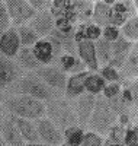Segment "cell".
Instances as JSON below:
<instances>
[{
  "label": "cell",
  "instance_id": "obj_20",
  "mask_svg": "<svg viewBox=\"0 0 138 146\" xmlns=\"http://www.w3.org/2000/svg\"><path fill=\"white\" fill-rule=\"evenodd\" d=\"M122 69H124V75L127 78H132L135 80L137 78V73H138V56H137V44L134 42L131 51L128 53L127 58L122 64Z\"/></svg>",
  "mask_w": 138,
  "mask_h": 146
},
{
  "label": "cell",
  "instance_id": "obj_30",
  "mask_svg": "<svg viewBox=\"0 0 138 146\" xmlns=\"http://www.w3.org/2000/svg\"><path fill=\"white\" fill-rule=\"evenodd\" d=\"M108 133H109L110 143H122V145H124L125 129H124L121 124H115V126H112V127H110V130H109Z\"/></svg>",
  "mask_w": 138,
  "mask_h": 146
},
{
  "label": "cell",
  "instance_id": "obj_5",
  "mask_svg": "<svg viewBox=\"0 0 138 146\" xmlns=\"http://www.w3.org/2000/svg\"><path fill=\"white\" fill-rule=\"evenodd\" d=\"M5 6L13 25H26V22L34 19L36 15V12L31 7L28 0H7L5 2Z\"/></svg>",
  "mask_w": 138,
  "mask_h": 146
},
{
  "label": "cell",
  "instance_id": "obj_25",
  "mask_svg": "<svg viewBox=\"0 0 138 146\" xmlns=\"http://www.w3.org/2000/svg\"><path fill=\"white\" fill-rule=\"evenodd\" d=\"M83 136H84V131H83V127H80V126H73V127H68L67 130H64V140H66V143H68L71 146H80Z\"/></svg>",
  "mask_w": 138,
  "mask_h": 146
},
{
  "label": "cell",
  "instance_id": "obj_19",
  "mask_svg": "<svg viewBox=\"0 0 138 146\" xmlns=\"http://www.w3.org/2000/svg\"><path fill=\"white\" fill-rule=\"evenodd\" d=\"M106 82L102 79L100 75H97V73H87V76L84 79V92L96 96L103 91Z\"/></svg>",
  "mask_w": 138,
  "mask_h": 146
},
{
  "label": "cell",
  "instance_id": "obj_22",
  "mask_svg": "<svg viewBox=\"0 0 138 146\" xmlns=\"http://www.w3.org/2000/svg\"><path fill=\"white\" fill-rule=\"evenodd\" d=\"M95 53L97 58V64L108 66L110 62V42L105 41L103 38H99L95 44Z\"/></svg>",
  "mask_w": 138,
  "mask_h": 146
},
{
  "label": "cell",
  "instance_id": "obj_15",
  "mask_svg": "<svg viewBox=\"0 0 138 146\" xmlns=\"http://www.w3.org/2000/svg\"><path fill=\"white\" fill-rule=\"evenodd\" d=\"M86 76H87V72H81V73H76V75H71L70 78H67L64 94L68 100H76L80 95L84 94V79H86Z\"/></svg>",
  "mask_w": 138,
  "mask_h": 146
},
{
  "label": "cell",
  "instance_id": "obj_34",
  "mask_svg": "<svg viewBox=\"0 0 138 146\" xmlns=\"http://www.w3.org/2000/svg\"><path fill=\"white\" fill-rule=\"evenodd\" d=\"M124 146H138L137 127H129V129L125 130V135H124Z\"/></svg>",
  "mask_w": 138,
  "mask_h": 146
},
{
  "label": "cell",
  "instance_id": "obj_2",
  "mask_svg": "<svg viewBox=\"0 0 138 146\" xmlns=\"http://www.w3.org/2000/svg\"><path fill=\"white\" fill-rule=\"evenodd\" d=\"M47 118L61 131L67 130L68 127L77 126V117L74 114L73 104L64 98H55L51 101H47L45 105Z\"/></svg>",
  "mask_w": 138,
  "mask_h": 146
},
{
  "label": "cell",
  "instance_id": "obj_37",
  "mask_svg": "<svg viewBox=\"0 0 138 146\" xmlns=\"http://www.w3.org/2000/svg\"><path fill=\"white\" fill-rule=\"evenodd\" d=\"M31 7L35 10V12H44V10H48V7L51 6V2L48 0H28Z\"/></svg>",
  "mask_w": 138,
  "mask_h": 146
},
{
  "label": "cell",
  "instance_id": "obj_24",
  "mask_svg": "<svg viewBox=\"0 0 138 146\" xmlns=\"http://www.w3.org/2000/svg\"><path fill=\"white\" fill-rule=\"evenodd\" d=\"M16 31H18V35H19L20 45H22L23 48H31L36 41L39 40V36L36 35L28 25H22V27H19Z\"/></svg>",
  "mask_w": 138,
  "mask_h": 146
},
{
  "label": "cell",
  "instance_id": "obj_39",
  "mask_svg": "<svg viewBox=\"0 0 138 146\" xmlns=\"http://www.w3.org/2000/svg\"><path fill=\"white\" fill-rule=\"evenodd\" d=\"M61 146H71V145H68V143H62Z\"/></svg>",
  "mask_w": 138,
  "mask_h": 146
},
{
  "label": "cell",
  "instance_id": "obj_11",
  "mask_svg": "<svg viewBox=\"0 0 138 146\" xmlns=\"http://www.w3.org/2000/svg\"><path fill=\"white\" fill-rule=\"evenodd\" d=\"M20 50V41H19V35L15 28H9L5 34L0 35V54L7 57V58H13Z\"/></svg>",
  "mask_w": 138,
  "mask_h": 146
},
{
  "label": "cell",
  "instance_id": "obj_6",
  "mask_svg": "<svg viewBox=\"0 0 138 146\" xmlns=\"http://www.w3.org/2000/svg\"><path fill=\"white\" fill-rule=\"evenodd\" d=\"M45 85H48L51 89H54L55 92L61 94L66 89V83H67V75L61 69H58L57 66H45V67H39L38 70L34 72Z\"/></svg>",
  "mask_w": 138,
  "mask_h": 146
},
{
  "label": "cell",
  "instance_id": "obj_36",
  "mask_svg": "<svg viewBox=\"0 0 138 146\" xmlns=\"http://www.w3.org/2000/svg\"><path fill=\"white\" fill-rule=\"evenodd\" d=\"M84 35H86V40L89 41H97L100 38V35H102V29H100L97 25H89L84 31Z\"/></svg>",
  "mask_w": 138,
  "mask_h": 146
},
{
  "label": "cell",
  "instance_id": "obj_35",
  "mask_svg": "<svg viewBox=\"0 0 138 146\" xmlns=\"http://www.w3.org/2000/svg\"><path fill=\"white\" fill-rule=\"evenodd\" d=\"M102 35H103V40L108 41V42H115L119 36H121V32L116 27H105V29L102 31Z\"/></svg>",
  "mask_w": 138,
  "mask_h": 146
},
{
  "label": "cell",
  "instance_id": "obj_32",
  "mask_svg": "<svg viewBox=\"0 0 138 146\" xmlns=\"http://www.w3.org/2000/svg\"><path fill=\"white\" fill-rule=\"evenodd\" d=\"M10 28V18L7 13V9L5 6V2H0V35L5 34Z\"/></svg>",
  "mask_w": 138,
  "mask_h": 146
},
{
  "label": "cell",
  "instance_id": "obj_10",
  "mask_svg": "<svg viewBox=\"0 0 138 146\" xmlns=\"http://www.w3.org/2000/svg\"><path fill=\"white\" fill-rule=\"evenodd\" d=\"M55 25V21L54 16L51 15V12L44 10V12H38L35 15L34 19L29 21L28 27L38 35V36H48L49 34H53Z\"/></svg>",
  "mask_w": 138,
  "mask_h": 146
},
{
  "label": "cell",
  "instance_id": "obj_33",
  "mask_svg": "<svg viewBox=\"0 0 138 146\" xmlns=\"http://www.w3.org/2000/svg\"><path fill=\"white\" fill-rule=\"evenodd\" d=\"M103 96L108 100H114L116 98V96L121 95V85L118 82H114V83H108L105 85V88H103Z\"/></svg>",
  "mask_w": 138,
  "mask_h": 146
},
{
  "label": "cell",
  "instance_id": "obj_38",
  "mask_svg": "<svg viewBox=\"0 0 138 146\" xmlns=\"http://www.w3.org/2000/svg\"><path fill=\"white\" fill-rule=\"evenodd\" d=\"M26 146H45V145H41V143H29Z\"/></svg>",
  "mask_w": 138,
  "mask_h": 146
},
{
  "label": "cell",
  "instance_id": "obj_7",
  "mask_svg": "<svg viewBox=\"0 0 138 146\" xmlns=\"http://www.w3.org/2000/svg\"><path fill=\"white\" fill-rule=\"evenodd\" d=\"M35 129H36V133H38L39 140H42L48 146H61L62 143H64L62 131L58 130L48 118L42 117L39 120H36Z\"/></svg>",
  "mask_w": 138,
  "mask_h": 146
},
{
  "label": "cell",
  "instance_id": "obj_28",
  "mask_svg": "<svg viewBox=\"0 0 138 146\" xmlns=\"http://www.w3.org/2000/svg\"><path fill=\"white\" fill-rule=\"evenodd\" d=\"M128 19H129V15L119 13V12H115L114 9H109V25L110 27L118 28L119 25H124Z\"/></svg>",
  "mask_w": 138,
  "mask_h": 146
},
{
  "label": "cell",
  "instance_id": "obj_21",
  "mask_svg": "<svg viewBox=\"0 0 138 146\" xmlns=\"http://www.w3.org/2000/svg\"><path fill=\"white\" fill-rule=\"evenodd\" d=\"M109 9L110 6H108L103 0H99L93 6V18L96 21V25L100 27H108L109 25Z\"/></svg>",
  "mask_w": 138,
  "mask_h": 146
},
{
  "label": "cell",
  "instance_id": "obj_14",
  "mask_svg": "<svg viewBox=\"0 0 138 146\" xmlns=\"http://www.w3.org/2000/svg\"><path fill=\"white\" fill-rule=\"evenodd\" d=\"M0 133L3 136V140L9 146H25V140L20 136V133L15 123L10 118H5L0 123Z\"/></svg>",
  "mask_w": 138,
  "mask_h": 146
},
{
  "label": "cell",
  "instance_id": "obj_31",
  "mask_svg": "<svg viewBox=\"0 0 138 146\" xmlns=\"http://www.w3.org/2000/svg\"><path fill=\"white\" fill-rule=\"evenodd\" d=\"M99 75L102 76V79H103L105 82L108 80V82H110V83H114V82H118V80H119V73H118V70L114 69V67H110L109 64H108V66H103Z\"/></svg>",
  "mask_w": 138,
  "mask_h": 146
},
{
  "label": "cell",
  "instance_id": "obj_18",
  "mask_svg": "<svg viewBox=\"0 0 138 146\" xmlns=\"http://www.w3.org/2000/svg\"><path fill=\"white\" fill-rule=\"evenodd\" d=\"M18 57V66L22 69H28V70H38L41 67V64L38 63V60L35 58L34 53L31 48H20L19 53L16 54Z\"/></svg>",
  "mask_w": 138,
  "mask_h": 146
},
{
  "label": "cell",
  "instance_id": "obj_12",
  "mask_svg": "<svg viewBox=\"0 0 138 146\" xmlns=\"http://www.w3.org/2000/svg\"><path fill=\"white\" fill-rule=\"evenodd\" d=\"M132 42L127 41L124 36H119V38L115 42H110V62L109 66L110 67H122L125 58H127L128 53L132 48Z\"/></svg>",
  "mask_w": 138,
  "mask_h": 146
},
{
  "label": "cell",
  "instance_id": "obj_40",
  "mask_svg": "<svg viewBox=\"0 0 138 146\" xmlns=\"http://www.w3.org/2000/svg\"><path fill=\"white\" fill-rule=\"evenodd\" d=\"M0 115H2V108H0Z\"/></svg>",
  "mask_w": 138,
  "mask_h": 146
},
{
  "label": "cell",
  "instance_id": "obj_23",
  "mask_svg": "<svg viewBox=\"0 0 138 146\" xmlns=\"http://www.w3.org/2000/svg\"><path fill=\"white\" fill-rule=\"evenodd\" d=\"M60 64H61V70L62 72H70L71 75H76V73H81L84 72V64L80 62V60H77L74 56L71 54H66L60 57Z\"/></svg>",
  "mask_w": 138,
  "mask_h": 146
},
{
  "label": "cell",
  "instance_id": "obj_8",
  "mask_svg": "<svg viewBox=\"0 0 138 146\" xmlns=\"http://www.w3.org/2000/svg\"><path fill=\"white\" fill-rule=\"evenodd\" d=\"M95 102H96V96L90 94H83L74 101L73 108H74V114L77 117V124H80V127L81 126L84 127L89 123V118L95 108Z\"/></svg>",
  "mask_w": 138,
  "mask_h": 146
},
{
  "label": "cell",
  "instance_id": "obj_1",
  "mask_svg": "<svg viewBox=\"0 0 138 146\" xmlns=\"http://www.w3.org/2000/svg\"><path fill=\"white\" fill-rule=\"evenodd\" d=\"M12 89H13V92L16 95H26V96H31V98L38 100L41 102L60 98V95H61V94L55 92L54 89H51L48 85H45L34 72L20 76L12 85Z\"/></svg>",
  "mask_w": 138,
  "mask_h": 146
},
{
  "label": "cell",
  "instance_id": "obj_29",
  "mask_svg": "<svg viewBox=\"0 0 138 146\" xmlns=\"http://www.w3.org/2000/svg\"><path fill=\"white\" fill-rule=\"evenodd\" d=\"M102 145L103 140L100 137V135H97L95 131H89V133H84L80 146H102Z\"/></svg>",
  "mask_w": 138,
  "mask_h": 146
},
{
  "label": "cell",
  "instance_id": "obj_41",
  "mask_svg": "<svg viewBox=\"0 0 138 146\" xmlns=\"http://www.w3.org/2000/svg\"><path fill=\"white\" fill-rule=\"evenodd\" d=\"M0 100H2V94H0Z\"/></svg>",
  "mask_w": 138,
  "mask_h": 146
},
{
  "label": "cell",
  "instance_id": "obj_16",
  "mask_svg": "<svg viewBox=\"0 0 138 146\" xmlns=\"http://www.w3.org/2000/svg\"><path fill=\"white\" fill-rule=\"evenodd\" d=\"M32 53L35 56V58L38 60V63L42 66H48L53 62L54 58V51H53V45L48 40H38L34 45H32Z\"/></svg>",
  "mask_w": 138,
  "mask_h": 146
},
{
  "label": "cell",
  "instance_id": "obj_17",
  "mask_svg": "<svg viewBox=\"0 0 138 146\" xmlns=\"http://www.w3.org/2000/svg\"><path fill=\"white\" fill-rule=\"evenodd\" d=\"M10 120L15 123V126L18 127L20 136L23 137V140H26L28 143H38L39 137L38 133H36L35 124L32 123L31 120H25V118H19V117H13L12 115Z\"/></svg>",
  "mask_w": 138,
  "mask_h": 146
},
{
  "label": "cell",
  "instance_id": "obj_26",
  "mask_svg": "<svg viewBox=\"0 0 138 146\" xmlns=\"http://www.w3.org/2000/svg\"><path fill=\"white\" fill-rule=\"evenodd\" d=\"M122 35L127 41L128 40L129 41H137V38H138V18L135 15L131 16L122 25Z\"/></svg>",
  "mask_w": 138,
  "mask_h": 146
},
{
  "label": "cell",
  "instance_id": "obj_3",
  "mask_svg": "<svg viewBox=\"0 0 138 146\" xmlns=\"http://www.w3.org/2000/svg\"><path fill=\"white\" fill-rule=\"evenodd\" d=\"M6 108L13 114V117L25 120H39L45 115L44 102L34 100L26 95H13L6 100Z\"/></svg>",
  "mask_w": 138,
  "mask_h": 146
},
{
  "label": "cell",
  "instance_id": "obj_9",
  "mask_svg": "<svg viewBox=\"0 0 138 146\" xmlns=\"http://www.w3.org/2000/svg\"><path fill=\"white\" fill-rule=\"evenodd\" d=\"M22 76V69L12 58L0 54V88H7L13 85Z\"/></svg>",
  "mask_w": 138,
  "mask_h": 146
},
{
  "label": "cell",
  "instance_id": "obj_13",
  "mask_svg": "<svg viewBox=\"0 0 138 146\" xmlns=\"http://www.w3.org/2000/svg\"><path fill=\"white\" fill-rule=\"evenodd\" d=\"M76 48H77V53L80 57V62L86 67H89L92 72L96 73L99 70V64H97V58H96V53H95V42L83 38L81 41L77 42Z\"/></svg>",
  "mask_w": 138,
  "mask_h": 146
},
{
  "label": "cell",
  "instance_id": "obj_27",
  "mask_svg": "<svg viewBox=\"0 0 138 146\" xmlns=\"http://www.w3.org/2000/svg\"><path fill=\"white\" fill-rule=\"evenodd\" d=\"M137 98H138V95H137V80H132L129 86L127 89H124L122 101H124L125 105H134L135 107Z\"/></svg>",
  "mask_w": 138,
  "mask_h": 146
},
{
  "label": "cell",
  "instance_id": "obj_4",
  "mask_svg": "<svg viewBox=\"0 0 138 146\" xmlns=\"http://www.w3.org/2000/svg\"><path fill=\"white\" fill-rule=\"evenodd\" d=\"M118 121V115L114 113V110L110 108L109 102H106L105 98H96L93 113L89 118V126L92 131L97 133V135H106L110 130L112 126H115Z\"/></svg>",
  "mask_w": 138,
  "mask_h": 146
}]
</instances>
